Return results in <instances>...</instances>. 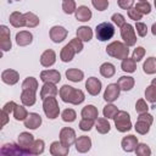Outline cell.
I'll return each mask as SVG.
<instances>
[{"instance_id": "obj_1", "label": "cell", "mask_w": 156, "mask_h": 156, "mask_svg": "<svg viewBox=\"0 0 156 156\" xmlns=\"http://www.w3.org/2000/svg\"><path fill=\"white\" fill-rule=\"evenodd\" d=\"M58 94H60V98L63 102H68V104H73V105H79L85 99L83 90L76 89V88L67 85V84L61 87Z\"/></svg>"}, {"instance_id": "obj_2", "label": "cell", "mask_w": 156, "mask_h": 156, "mask_svg": "<svg viewBox=\"0 0 156 156\" xmlns=\"http://www.w3.org/2000/svg\"><path fill=\"white\" fill-rule=\"evenodd\" d=\"M129 46H127L122 41H112L106 46V52L111 57H115L117 60H123L128 57L129 54Z\"/></svg>"}, {"instance_id": "obj_3", "label": "cell", "mask_w": 156, "mask_h": 156, "mask_svg": "<svg viewBox=\"0 0 156 156\" xmlns=\"http://www.w3.org/2000/svg\"><path fill=\"white\" fill-rule=\"evenodd\" d=\"M43 110L48 118L55 119L58 117L60 113V106L57 104V100L55 96H49L43 100Z\"/></svg>"}, {"instance_id": "obj_4", "label": "cell", "mask_w": 156, "mask_h": 156, "mask_svg": "<svg viewBox=\"0 0 156 156\" xmlns=\"http://www.w3.org/2000/svg\"><path fill=\"white\" fill-rule=\"evenodd\" d=\"M115 126L116 129L121 133H126L132 129V122H130V116L126 111H118L117 115L115 116Z\"/></svg>"}, {"instance_id": "obj_5", "label": "cell", "mask_w": 156, "mask_h": 156, "mask_svg": "<svg viewBox=\"0 0 156 156\" xmlns=\"http://www.w3.org/2000/svg\"><path fill=\"white\" fill-rule=\"evenodd\" d=\"M95 34H96V38L100 41L110 40L115 35V27L110 22H102V23H100V24L96 26Z\"/></svg>"}, {"instance_id": "obj_6", "label": "cell", "mask_w": 156, "mask_h": 156, "mask_svg": "<svg viewBox=\"0 0 156 156\" xmlns=\"http://www.w3.org/2000/svg\"><path fill=\"white\" fill-rule=\"evenodd\" d=\"M121 37L127 46H133L136 43V35H135V29L132 24L126 23L121 28Z\"/></svg>"}, {"instance_id": "obj_7", "label": "cell", "mask_w": 156, "mask_h": 156, "mask_svg": "<svg viewBox=\"0 0 156 156\" xmlns=\"http://www.w3.org/2000/svg\"><path fill=\"white\" fill-rule=\"evenodd\" d=\"M76 132L69 128V127H65L60 130V141L65 145V146H71L73 144H76Z\"/></svg>"}, {"instance_id": "obj_8", "label": "cell", "mask_w": 156, "mask_h": 156, "mask_svg": "<svg viewBox=\"0 0 156 156\" xmlns=\"http://www.w3.org/2000/svg\"><path fill=\"white\" fill-rule=\"evenodd\" d=\"M10 29L6 26H0V48L2 51H9L12 48L11 39H10Z\"/></svg>"}, {"instance_id": "obj_9", "label": "cell", "mask_w": 156, "mask_h": 156, "mask_svg": "<svg viewBox=\"0 0 156 156\" xmlns=\"http://www.w3.org/2000/svg\"><path fill=\"white\" fill-rule=\"evenodd\" d=\"M49 34H50V39H51L54 43L58 44V43H61V41H63V40L66 39L68 32H67V29H66L65 27H62V26H54V27L50 29Z\"/></svg>"}, {"instance_id": "obj_10", "label": "cell", "mask_w": 156, "mask_h": 156, "mask_svg": "<svg viewBox=\"0 0 156 156\" xmlns=\"http://www.w3.org/2000/svg\"><path fill=\"white\" fill-rule=\"evenodd\" d=\"M119 91H121V89H119V87H118L117 83H111V84H108V85L106 87V89H105V93H104V99H105V101H107V102H113V101H116V100L118 99V96H119Z\"/></svg>"}, {"instance_id": "obj_11", "label": "cell", "mask_w": 156, "mask_h": 156, "mask_svg": "<svg viewBox=\"0 0 156 156\" xmlns=\"http://www.w3.org/2000/svg\"><path fill=\"white\" fill-rule=\"evenodd\" d=\"M18 145L24 150L26 155H29V149L34 143V136L28 132H22L18 135Z\"/></svg>"}, {"instance_id": "obj_12", "label": "cell", "mask_w": 156, "mask_h": 156, "mask_svg": "<svg viewBox=\"0 0 156 156\" xmlns=\"http://www.w3.org/2000/svg\"><path fill=\"white\" fill-rule=\"evenodd\" d=\"M40 79L44 83H54L57 84L61 80V74L56 69H45L40 72Z\"/></svg>"}, {"instance_id": "obj_13", "label": "cell", "mask_w": 156, "mask_h": 156, "mask_svg": "<svg viewBox=\"0 0 156 156\" xmlns=\"http://www.w3.org/2000/svg\"><path fill=\"white\" fill-rule=\"evenodd\" d=\"M101 88H102V84H101L100 79H98L96 77H90L85 82V89L93 96L99 95V93L101 91Z\"/></svg>"}, {"instance_id": "obj_14", "label": "cell", "mask_w": 156, "mask_h": 156, "mask_svg": "<svg viewBox=\"0 0 156 156\" xmlns=\"http://www.w3.org/2000/svg\"><path fill=\"white\" fill-rule=\"evenodd\" d=\"M18 79H20V74H18V72L15 71V69L9 68V69H5V71L1 72V80H2L5 84L13 85V84H16V83L18 82Z\"/></svg>"}, {"instance_id": "obj_15", "label": "cell", "mask_w": 156, "mask_h": 156, "mask_svg": "<svg viewBox=\"0 0 156 156\" xmlns=\"http://www.w3.org/2000/svg\"><path fill=\"white\" fill-rule=\"evenodd\" d=\"M136 145H138V138L135 135H132V134L124 136L122 139V141H121V146H122V149L126 152H133V151H135Z\"/></svg>"}, {"instance_id": "obj_16", "label": "cell", "mask_w": 156, "mask_h": 156, "mask_svg": "<svg viewBox=\"0 0 156 156\" xmlns=\"http://www.w3.org/2000/svg\"><path fill=\"white\" fill-rule=\"evenodd\" d=\"M23 122H24V127L26 128H28V129H37L41 124V117H40L39 113L30 112V113H28L27 118Z\"/></svg>"}, {"instance_id": "obj_17", "label": "cell", "mask_w": 156, "mask_h": 156, "mask_svg": "<svg viewBox=\"0 0 156 156\" xmlns=\"http://www.w3.org/2000/svg\"><path fill=\"white\" fill-rule=\"evenodd\" d=\"M91 147V140L89 136L87 135H80L77 140H76V150L80 154L88 152Z\"/></svg>"}, {"instance_id": "obj_18", "label": "cell", "mask_w": 156, "mask_h": 156, "mask_svg": "<svg viewBox=\"0 0 156 156\" xmlns=\"http://www.w3.org/2000/svg\"><path fill=\"white\" fill-rule=\"evenodd\" d=\"M56 62V54L52 49L45 50L40 56V63L43 67H50Z\"/></svg>"}, {"instance_id": "obj_19", "label": "cell", "mask_w": 156, "mask_h": 156, "mask_svg": "<svg viewBox=\"0 0 156 156\" xmlns=\"http://www.w3.org/2000/svg\"><path fill=\"white\" fill-rule=\"evenodd\" d=\"M69 151L68 146H65L61 141H52L50 145V154L52 156H66Z\"/></svg>"}, {"instance_id": "obj_20", "label": "cell", "mask_w": 156, "mask_h": 156, "mask_svg": "<svg viewBox=\"0 0 156 156\" xmlns=\"http://www.w3.org/2000/svg\"><path fill=\"white\" fill-rule=\"evenodd\" d=\"M74 15H76V20L79 21V22H88V21H90V18L93 16L90 9L88 6H84V5L78 6Z\"/></svg>"}, {"instance_id": "obj_21", "label": "cell", "mask_w": 156, "mask_h": 156, "mask_svg": "<svg viewBox=\"0 0 156 156\" xmlns=\"http://www.w3.org/2000/svg\"><path fill=\"white\" fill-rule=\"evenodd\" d=\"M33 41V34L28 30H21L16 34V43L18 46H27L32 44Z\"/></svg>"}, {"instance_id": "obj_22", "label": "cell", "mask_w": 156, "mask_h": 156, "mask_svg": "<svg viewBox=\"0 0 156 156\" xmlns=\"http://www.w3.org/2000/svg\"><path fill=\"white\" fill-rule=\"evenodd\" d=\"M21 101L24 106H33L37 101V96H35V91L34 90H29V89H22L21 93Z\"/></svg>"}, {"instance_id": "obj_23", "label": "cell", "mask_w": 156, "mask_h": 156, "mask_svg": "<svg viewBox=\"0 0 156 156\" xmlns=\"http://www.w3.org/2000/svg\"><path fill=\"white\" fill-rule=\"evenodd\" d=\"M134 83H135V82H134V78L130 77V76H122V77H119L118 80H117V84H118L119 89L123 90V91H129V90H132L133 87H134Z\"/></svg>"}, {"instance_id": "obj_24", "label": "cell", "mask_w": 156, "mask_h": 156, "mask_svg": "<svg viewBox=\"0 0 156 156\" xmlns=\"http://www.w3.org/2000/svg\"><path fill=\"white\" fill-rule=\"evenodd\" d=\"M57 93H58V90L56 88V84L44 83V85L41 87V90H40V98L44 100L45 98H49V96H56Z\"/></svg>"}, {"instance_id": "obj_25", "label": "cell", "mask_w": 156, "mask_h": 156, "mask_svg": "<svg viewBox=\"0 0 156 156\" xmlns=\"http://www.w3.org/2000/svg\"><path fill=\"white\" fill-rule=\"evenodd\" d=\"M1 154L2 155H26L24 150L16 144H5L1 147Z\"/></svg>"}, {"instance_id": "obj_26", "label": "cell", "mask_w": 156, "mask_h": 156, "mask_svg": "<svg viewBox=\"0 0 156 156\" xmlns=\"http://www.w3.org/2000/svg\"><path fill=\"white\" fill-rule=\"evenodd\" d=\"M9 21H10V23H11L15 28H21V27L26 26L24 13H21V12H18V11H13V12L10 15Z\"/></svg>"}, {"instance_id": "obj_27", "label": "cell", "mask_w": 156, "mask_h": 156, "mask_svg": "<svg viewBox=\"0 0 156 156\" xmlns=\"http://www.w3.org/2000/svg\"><path fill=\"white\" fill-rule=\"evenodd\" d=\"M83 118H90V119H98L99 117V111L94 105H87L82 108L80 112Z\"/></svg>"}, {"instance_id": "obj_28", "label": "cell", "mask_w": 156, "mask_h": 156, "mask_svg": "<svg viewBox=\"0 0 156 156\" xmlns=\"http://www.w3.org/2000/svg\"><path fill=\"white\" fill-rule=\"evenodd\" d=\"M66 77H67L68 80L74 82V83H78V82L83 80L84 73H83V71H80L78 68H69V69L66 71Z\"/></svg>"}, {"instance_id": "obj_29", "label": "cell", "mask_w": 156, "mask_h": 156, "mask_svg": "<svg viewBox=\"0 0 156 156\" xmlns=\"http://www.w3.org/2000/svg\"><path fill=\"white\" fill-rule=\"evenodd\" d=\"M77 37L82 41H90L93 38V30L88 26H82L77 29Z\"/></svg>"}, {"instance_id": "obj_30", "label": "cell", "mask_w": 156, "mask_h": 156, "mask_svg": "<svg viewBox=\"0 0 156 156\" xmlns=\"http://www.w3.org/2000/svg\"><path fill=\"white\" fill-rule=\"evenodd\" d=\"M74 55H76L74 49H73L69 44H67V45H65V46L61 49L60 58H61L63 62H69V61H72V58L74 57Z\"/></svg>"}, {"instance_id": "obj_31", "label": "cell", "mask_w": 156, "mask_h": 156, "mask_svg": "<svg viewBox=\"0 0 156 156\" xmlns=\"http://www.w3.org/2000/svg\"><path fill=\"white\" fill-rule=\"evenodd\" d=\"M143 71L146 74H154V73H156V57H154V56L147 57L145 60V62L143 63Z\"/></svg>"}, {"instance_id": "obj_32", "label": "cell", "mask_w": 156, "mask_h": 156, "mask_svg": "<svg viewBox=\"0 0 156 156\" xmlns=\"http://www.w3.org/2000/svg\"><path fill=\"white\" fill-rule=\"evenodd\" d=\"M116 73V68L112 63L110 62H105L100 66V74L105 78H111L113 77V74Z\"/></svg>"}, {"instance_id": "obj_33", "label": "cell", "mask_w": 156, "mask_h": 156, "mask_svg": "<svg viewBox=\"0 0 156 156\" xmlns=\"http://www.w3.org/2000/svg\"><path fill=\"white\" fill-rule=\"evenodd\" d=\"M121 68H122V71H124V72H127V73H133V72H135V69H136V62H135L133 58L126 57V58L122 60Z\"/></svg>"}, {"instance_id": "obj_34", "label": "cell", "mask_w": 156, "mask_h": 156, "mask_svg": "<svg viewBox=\"0 0 156 156\" xmlns=\"http://www.w3.org/2000/svg\"><path fill=\"white\" fill-rule=\"evenodd\" d=\"M95 128H96V130H98L100 134H106V133L110 132L111 126H110L107 118L104 117V118H98V121H96V123H95Z\"/></svg>"}, {"instance_id": "obj_35", "label": "cell", "mask_w": 156, "mask_h": 156, "mask_svg": "<svg viewBox=\"0 0 156 156\" xmlns=\"http://www.w3.org/2000/svg\"><path fill=\"white\" fill-rule=\"evenodd\" d=\"M44 149H45V143H44V140L37 139V140H34L33 145H32L30 149H29V155H40V154L44 152Z\"/></svg>"}, {"instance_id": "obj_36", "label": "cell", "mask_w": 156, "mask_h": 156, "mask_svg": "<svg viewBox=\"0 0 156 156\" xmlns=\"http://www.w3.org/2000/svg\"><path fill=\"white\" fill-rule=\"evenodd\" d=\"M24 21H26V27L28 28H34L39 24V17L33 12H26Z\"/></svg>"}, {"instance_id": "obj_37", "label": "cell", "mask_w": 156, "mask_h": 156, "mask_svg": "<svg viewBox=\"0 0 156 156\" xmlns=\"http://www.w3.org/2000/svg\"><path fill=\"white\" fill-rule=\"evenodd\" d=\"M117 112H118V108H117L115 105H112L111 102H110V104H107V105L104 107V110H102L104 117H105V118H107V119H113V118H115V116L117 115Z\"/></svg>"}, {"instance_id": "obj_38", "label": "cell", "mask_w": 156, "mask_h": 156, "mask_svg": "<svg viewBox=\"0 0 156 156\" xmlns=\"http://www.w3.org/2000/svg\"><path fill=\"white\" fill-rule=\"evenodd\" d=\"M134 129H135L136 133H139V134H141V135H145V134H147L149 130H150V124H149L147 122H145V121L138 119L136 123H135V126H134Z\"/></svg>"}, {"instance_id": "obj_39", "label": "cell", "mask_w": 156, "mask_h": 156, "mask_svg": "<svg viewBox=\"0 0 156 156\" xmlns=\"http://www.w3.org/2000/svg\"><path fill=\"white\" fill-rule=\"evenodd\" d=\"M22 89H29V90H38V80L34 77H27L22 83Z\"/></svg>"}, {"instance_id": "obj_40", "label": "cell", "mask_w": 156, "mask_h": 156, "mask_svg": "<svg viewBox=\"0 0 156 156\" xmlns=\"http://www.w3.org/2000/svg\"><path fill=\"white\" fill-rule=\"evenodd\" d=\"M28 116V112L26 110V107L21 106V105H17L13 110V117L16 121H24Z\"/></svg>"}, {"instance_id": "obj_41", "label": "cell", "mask_w": 156, "mask_h": 156, "mask_svg": "<svg viewBox=\"0 0 156 156\" xmlns=\"http://www.w3.org/2000/svg\"><path fill=\"white\" fill-rule=\"evenodd\" d=\"M76 117H77V113H76V111L73 108H66L61 113V118H62L63 122H68V123L74 122Z\"/></svg>"}, {"instance_id": "obj_42", "label": "cell", "mask_w": 156, "mask_h": 156, "mask_svg": "<svg viewBox=\"0 0 156 156\" xmlns=\"http://www.w3.org/2000/svg\"><path fill=\"white\" fill-rule=\"evenodd\" d=\"M135 154L138 156H150L151 155V149L145 143H140V144L138 143V145L135 147Z\"/></svg>"}, {"instance_id": "obj_43", "label": "cell", "mask_w": 156, "mask_h": 156, "mask_svg": "<svg viewBox=\"0 0 156 156\" xmlns=\"http://www.w3.org/2000/svg\"><path fill=\"white\" fill-rule=\"evenodd\" d=\"M135 9L141 13V15H149L151 12V5L147 0L145 1H139L136 5H135Z\"/></svg>"}, {"instance_id": "obj_44", "label": "cell", "mask_w": 156, "mask_h": 156, "mask_svg": "<svg viewBox=\"0 0 156 156\" xmlns=\"http://www.w3.org/2000/svg\"><path fill=\"white\" fill-rule=\"evenodd\" d=\"M62 10L67 15H71V13L76 12V10H77L76 1L74 0H63V2H62Z\"/></svg>"}, {"instance_id": "obj_45", "label": "cell", "mask_w": 156, "mask_h": 156, "mask_svg": "<svg viewBox=\"0 0 156 156\" xmlns=\"http://www.w3.org/2000/svg\"><path fill=\"white\" fill-rule=\"evenodd\" d=\"M145 98L151 104H155L156 102V88L154 85L146 87V89H145Z\"/></svg>"}, {"instance_id": "obj_46", "label": "cell", "mask_w": 156, "mask_h": 156, "mask_svg": "<svg viewBox=\"0 0 156 156\" xmlns=\"http://www.w3.org/2000/svg\"><path fill=\"white\" fill-rule=\"evenodd\" d=\"M94 127V119L90 118H82L79 122V128L84 132H89Z\"/></svg>"}, {"instance_id": "obj_47", "label": "cell", "mask_w": 156, "mask_h": 156, "mask_svg": "<svg viewBox=\"0 0 156 156\" xmlns=\"http://www.w3.org/2000/svg\"><path fill=\"white\" fill-rule=\"evenodd\" d=\"M91 4L98 11H105L108 7V0H91Z\"/></svg>"}, {"instance_id": "obj_48", "label": "cell", "mask_w": 156, "mask_h": 156, "mask_svg": "<svg viewBox=\"0 0 156 156\" xmlns=\"http://www.w3.org/2000/svg\"><path fill=\"white\" fill-rule=\"evenodd\" d=\"M144 55H145V49H144L143 46H138V48L133 51L132 58H133L135 62H139V61H141V60H143Z\"/></svg>"}, {"instance_id": "obj_49", "label": "cell", "mask_w": 156, "mask_h": 156, "mask_svg": "<svg viewBox=\"0 0 156 156\" xmlns=\"http://www.w3.org/2000/svg\"><path fill=\"white\" fill-rule=\"evenodd\" d=\"M147 110H149V106H147L146 101L144 99H139L135 104V111L138 113H144V112H147Z\"/></svg>"}, {"instance_id": "obj_50", "label": "cell", "mask_w": 156, "mask_h": 156, "mask_svg": "<svg viewBox=\"0 0 156 156\" xmlns=\"http://www.w3.org/2000/svg\"><path fill=\"white\" fill-rule=\"evenodd\" d=\"M111 20H112V22H113L117 27H119V28H122V27L126 24L124 16H123V15H121V13H113V15H112V17H111Z\"/></svg>"}, {"instance_id": "obj_51", "label": "cell", "mask_w": 156, "mask_h": 156, "mask_svg": "<svg viewBox=\"0 0 156 156\" xmlns=\"http://www.w3.org/2000/svg\"><path fill=\"white\" fill-rule=\"evenodd\" d=\"M69 45L74 49V51H76V54H78V52H80L82 50H83V41L77 37V38H73L71 41H69Z\"/></svg>"}, {"instance_id": "obj_52", "label": "cell", "mask_w": 156, "mask_h": 156, "mask_svg": "<svg viewBox=\"0 0 156 156\" xmlns=\"http://www.w3.org/2000/svg\"><path fill=\"white\" fill-rule=\"evenodd\" d=\"M127 13H128L129 18L133 20V21H135V22H138V21L141 20V17H143V15H141L135 7H130L129 10H127Z\"/></svg>"}, {"instance_id": "obj_53", "label": "cell", "mask_w": 156, "mask_h": 156, "mask_svg": "<svg viewBox=\"0 0 156 156\" xmlns=\"http://www.w3.org/2000/svg\"><path fill=\"white\" fill-rule=\"evenodd\" d=\"M135 29H136V33H138L139 37H146V34H147V27H146L145 23L138 21L135 23Z\"/></svg>"}, {"instance_id": "obj_54", "label": "cell", "mask_w": 156, "mask_h": 156, "mask_svg": "<svg viewBox=\"0 0 156 156\" xmlns=\"http://www.w3.org/2000/svg\"><path fill=\"white\" fill-rule=\"evenodd\" d=\"M117 4H118V6H119L121 9H123V10H129V9L133 6L134 0H117Z\"/></svg>"}, {"instance_id": "obj_55", "label": "cell", "mask_w": 156, "mask_h": 156, "mask_svg": "<svg viewBox=\"0 0 156 156\" xmlns=\"http://www.w3.org/2000/svg\"><path fill=\"white\" fill-rule=\"evenodd\" d=\"M138 119H140V121H145V122H147L150 126L152 124V122H154V117L150 115V113H147V112H144V113H139V116H138Z\"/></svg>"}, {"instance_id": "obj_56", "label": "cell", "mask_w": 156, "mask_h": 156, "mask_svg": "<svg viewBox=\"0 0 156 156\" xmlns=\"http://www.w3.org/2000/svg\"><path fill=\"white\" fill-rule=\"evenodd\" d=\"M16 106H17V104H16L15 101H9V102H6V104L4 105L2 110L10 115L11 112H13V110H15V107H16Z\"/></svg>"}, {"instance_id": "obj_57", "label": "cell", "mask_w": 156, "mask_h": 156, "mask_svg": "<svg viewBox=\"0 0 156 156\" xmlns=\"http://www.w3.org/2000/svg\"><path fill=\"white\" fill-rule=\"evenodd\" d=\"M1 119H2V121H1V127H4V126L9 122V113L5 112L4 110L1 111Z\"/></svg>"}, {"instance_id": "obj_58", "label": "cell", "mask_w": 156, "mask_h": 156, "mask_svg": "<svg viewBox=\"0 0 156 156\" xmlns=\"http://www.w3.org/2000/svg\"><path fill=\"white\" fill-rule=\"evenodd\" d=\"M151 33L154 34V35H156V22L152 24V27H151Z\"/></svg>"}, {"instance_id": "obj_59", "label": "cell", "mask_w": 156, "mask_h": 156, "mask_svg": "<svg viewBox=\"0 0 156 156\" xmlns=\"http://www.w3.org/2000/svg\"><path fill=\"white\" fill-rule=\"evenodd\" d=\"M151 85H154V87L156 88V78H154V79L151 80Z\"/></svg>"}, {"instance_id": "obj_60", "label": "cell", "mask_w": 156, "mask_h": 156, "mask_svg": "<svg viewBox=\"0 0 156 156\" xmlns=\"http://www.w3.org/2000/svg\"><path fill=\"white\" fill-rule=\"evenodd\" d=\"M154 5H155V7H156V0H154Z\"/></svg>"}, {"instance_id": "obj_61", "label": "cell", "mask_w": 156, "mask_h": 156, "mask_svg": "<svg viewBox=\"0 0 156 156\" xmlns=\"http://www.w3.org/2000/svg\"><path fill=\"white\" fill-rule=\"evenodd\" d=\"M15 1H20V0H15Z\"/></svg>"}, {"instance_id": "obj_62", "label": "cell", "mask_w": 156, "mask_h": 156, "mask_svg": "<svg viewBox=\"0 0 156 156\" xmlns=\"http://www.w3.org/2000/svg\"><path fill=\"white\" fill-rule=\"evenodd\" d=\"M140 1H145V0H140Z\"/></svg>"}]
</instances>
